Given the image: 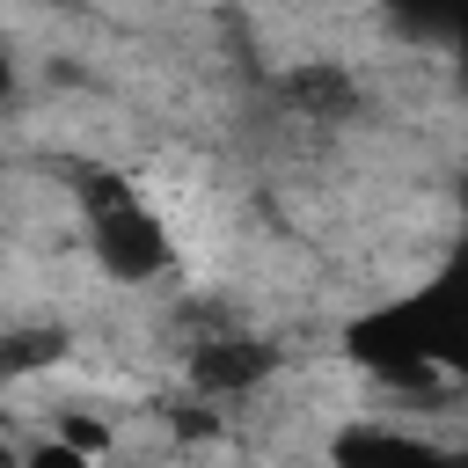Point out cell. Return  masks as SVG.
Returning a JSON list of instances; mask_svg holds the SVG:
<instances>
[{
    "instance_id": "6da1fadb",
    "label": "cell",
    "mask_w": 468,
    "mask_h": 468,
    "mask_svg": "<svg viewBox=\"0 0 468 468\" xmlns=\"http://www.w3.org/2000/svg\"><path fill=\"white\" fill-rule=\"evenodd\" d=\"M344 351H351V366H366L380 380H424V373L468 380V241L417 292H395V300L351 314Z\"/></svg>"
},
{
    "instance_id": "7a4b0ae2",
    "label": "cell",
    "mask_w": 468,
    "mask_h": 468,
    "mask_svg": "<svg viewBox=\"0 0 468 468\" xmlns=\"http://www.w3.org/2000/svg\"><path fill=\"white\" fill-rule=\"evenodd\" d=\"M80 205H88V241H95V256H102L110 278L146 285V278L168 271V256H176V249H168V227L139 205V190H132L124 176L88 168V176H80Z\"/></svg>"
},
{
    "instance_id": "3957f363",
    "label": "cell",
    "mask_w": 468,
    "mask_h": 468,
    "mask_svg": "<svg viewBox=\"0 0 468 468\" xmlns=\"http://www.w3.org/2000/svg\"><path fill=\"white\" fill-rule=\"evenodd\" d=\"M329 461L336 468H461L446 446L410 439V431H388V424H344L329 439Z\"/></svg>"
},
{
    "instance_id": "277c9868",
    "label": "cell",
    "mask_w": 468,
    "mask_h": 468,
    "mask_svg": "<svg viewBox=\"0 0 468 468\" xmlns=\"http://www.w3.org/2000/svg\"><path fill=\"white\" fill-rule=\"evenodd\" d=\"M271 366H278V351L256 344V336H219V344L190 351V380H197L205 395H241V388H256Z\"/></svg>"
},
{
    "instance_id": "5b68a950",
    "label": "cell",
    "mask_w": 468,
    "mask_h": 468,
    "mask_svg": "<svg viewBox=\"0 0 468 468\" xmlns=\"http://www.w3.org/2000/svg\"><path fill=\"white\" fill-rule=\"evenodd\" d=\"M278 95L300 110V117H351L358 110V80L336 73V66H292L278 80Z\"/></svg>"
},
{
    "instance_id": "8992f818",
    "label": "cell",
    "mask_w": 468,
    "mask_h": 468,
    "mask_svg": "<svg viewBox=\"0 0 468 468\" xmlns=\"http://www.w3.org/2000/svg\"><path fill=\"white\" fill-rule=\"evenodd\" d=\"M388 22L410 44H446V51L468 44V0H388Z\"/></svg>"
},
{
    "instance_id": "52a82bcc",
    "label": "cell",
    "mask_w": 468,
    "mask_h": 468,
    "mask_svg": "<svg viewBox=\"0 0 468 468\" xmlns=\"http://www.w3.org/2000/svg\"><path fill=\"white\" fill-rule=\"evenodd\" d=\"M66 358V329H7L0 336V380H22L37 366H58Z\"/></svg>"
},
{
    "instance_id": "ba28073f",
    "label": "cell",
    "mask_w": 468,
    "mask_h": 468,
    "mask_svg": "<svg viewBox=\"0 0 468 468\" xmlns=\"http://www.w3.org/2000/svg\"><path fill=\"white\" fill-rule=\"evenodd\" d=\"M29 468H80V453H73V446H44Z\"/></svg>"
},
{
    "instance_id": "9c48e42d",
    "label": "cell",
    "mask_w": 468,
    "mask_h": 468,
    "mask_svg": "<svg viewBox=\"0 0 468 468\" xmlns=\"http://www.w3.org/2000/svg\"><path fill=\"white\" fill-rule=\"evenodd\" d=\"M0 102H15V58H7V44H0Z\"/></svg>"
},
{
    "instance_id": "30bf717a",
    "label": "cell",
    "mask_w": 468,
    "mask_h": 468,
    "mask_svg": "<svg viewBox=\"0 0 468 468\" xmlns=\"http://www.w3.org/2000/svg\"><path fill=\"white\" fill-rule=\"evenodd\" d=\"M453 58H461V80H468V44H461V51H453Z\"/></svg>"
},
{
    "instance_id": "8fae6325",
    "label": "cell",
    "mask_w": 468,
    "mask_h": 468,
    "mask_svg": "<svg viewBox=\"0 0 468 468\" xmlns=\"http://www.w3.org/2000/svg\"><path fill=\"white\" fill-rule=\"evenodd\" d=\"M461 468H468V461H461Z\"/></svg>"
}]
</instances>
